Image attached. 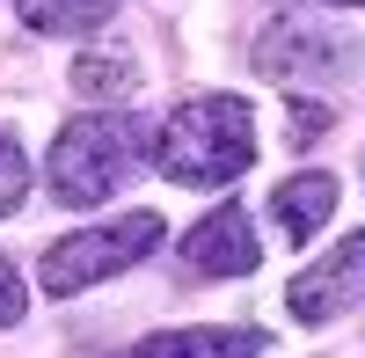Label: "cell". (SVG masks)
<instances>
[{
    "label": "cell",
    "mask_w": 365,
    "mask_h": 358,
    "mask_svg": "<svg viewBox=\"0 0 365 358\" xmlns=\"http://www.w3.org/2000/svg\"><path fill=\"white\" fill-rule=\"evenodd\" d=\"M154 168L182 190H220L256 161V110L241 96H190L154 125Z\"/></svg>",
    "instance_id": "6da1fadb"
},
{
    "label": "cell",
    "mask_w": 365,
    "mask_h": 358,
    "mask_svg": "<svg viewBox=\"0 0 365 358\" xmlns=\"http://www.w3.org/2000/svg\"><path fill=\"white\" fill-rule=\"evenodd\" d=\"M146 125L132 110H88L73 117L66 132L51 139V161H44V183L58 205H73V213H88V205H103L132 183V175L146 168Z\"/></svg>",
    "instance_id": "7a4b0ae2"
},
{
    "label": "cell",
    "mask_w": 365,
    "mask_h": 358,
    "mask_svg": "<svg viewBox=\"0 0 365 358\" xmlns=\"http://www.w3.org/2000/svg\"><path fill=\"white\" fill-rule=\"evenodd\" d=\"M161 234H168L161 213H125V220L81 227V234H66V242L44 249L37 285L51 292V300H73V292L103 285V278H117V271H132V263H146V256L161 249Z\"/></svg>",
    "instance_id": "3957f363"
},
{
    "label": "cell",
    "mask_w": 365,
    "mask_h": 358,
    "mask_svg": "<svg viewBox=\"0 0 365 358\" xmlns=\"http://www.w3.org/2000/svg\"><path fill=\"white\" fill-rule=\"evenodd\" d=\"M358 37H344V29H329L314 15H278L256 37V73L270 81H322V73H351L358 66Z\"/></svg>",
    "instance_id": "277c9868"
},
{
    "label": "cell",
    "mask_w": 365,
    "mask_h": 358,
    "mask_svg": "<svg viewBox=\"0 0 365 358\" xmlns=\"http://www.w3.org/2000/svg\"><path fill=\"white\" fill-rule=\"evenodd\" d=\"M358 300H365V227L344 234L336 249H322V263H307V271L285 285V307H292V322H307V329L351 314Z\"/></svg>",
    "instance_id": "5b68a950"
},
{
    "label": "cell",
    "mask_w": 365,
    "mask_h": 358,
    "mask_svg": "<svg viewBox=\"0 0 365 358\" xmlns=\"http://www.w3.org/2000/svg\"><path fill=\"white\" fill-rule=\"evenodd\" d=\"M256 263H263V242L241 205H220V213H205L182 234V271L190 278H249Z\"/></svg>",
    "instance_id": "8992f818"
},
{
    "label": "cell",
    "mask_w": 365,
    "mask_h": 358,
    "mask_svg": "<svg viewBox=\"0 0 365 358\" xmlns=\"http://www.w3.org/2000/svg\"><path fill=\"white\" fill-rule=\"evenodd\" d=\"M336 213V175L329 168H307V175H285L270 190V220H278L285 242H314V227Z\"/></svg>",
    "instance_id": "52a82bcc"
},
{
    "label": "cell",
    "mask_w": 365,
    "mask_h": 358,
    "mask_svg": "<svg viewBox=\"0 0 365 358\" xmlns=\"http://www.w3.org/2000/svg\"><path fill=\"white\" fill-rule=\"evenodd\" d=\"M270 337L256 329H161V337H146L132 344L125 358H256Z\"/></svg>",
    "instance_id": "ba28073f"
},
{
    "label": "cell",
    "mask_w": 365,
    "mask_h": 358,
    "mask_svg": "<svg viewBox=\"0 0 365 358\" xmlns=\"http://www.w3.org/2000/svg\"><path fill=\"white\" fill-rule=\"evenodd\" d=\"M15 15L37 37H88L96 22L117 15V0H15Z\"/></svg>",
    "instance_id": "9c48e42d"
},
{
    "label": "cell",
    "mask_w": 365,
    "mask_h": 358,
    "mask_svg": "<svg viewBox=\"0 0 365 358\" xmlns=\"http://www.w3.org/2000/svg\"><path fill=\"white\" fill-rule=\"evenodd\" d=\"M132 81H139V66H132L125 51H88V58H73V88H81L88 103H125Z\"/></svg>",
    "instance_id": "30bf717a"
},
{
    "label": "cell",
    "mask_w": 365,
    "mask_h": 358,
    "mask_svg": "<svg viewBox=\"0 0 365 358\" xmlns=\"http://www.w3.org/2000/svg\"><path fill=\"white\" fill-rule=\"evenodd\" d=\"M22 198H29V154L15 139H0V220H8Z\"/></svg>",
    "instance_id": "8fae6325"
},
{
    "label": "cell",
    "mask_w": 365,
    "mask_h": 358,
    "mask_svg": "<svg viewBox=\"0 0 365 358\" xmlns=\"http://www.w3.org/2000/svg\"><path fill=\"white\" fill-rule=\"evenodd\" d=\"M22 307H29V285H22V271L8 256H0V329H15L22 322Z\"/></svg>",
    "instance_id": "7c38bea8"
},
{
    "label": "cell",
    "mask_w": 365,
    "mask_h": 358,
    "mask_svg": "<svg viewBox=\"0 0 365 358\" xmlns=\"http://www.w3.org/2000/svg\"><path fill=\"white\" fill-rule=\"evenodd\" d=\"M329 8H365V0H329Z\"/></svg>",
    "instance_id": "4fadbf2b"
}]
</instances>
